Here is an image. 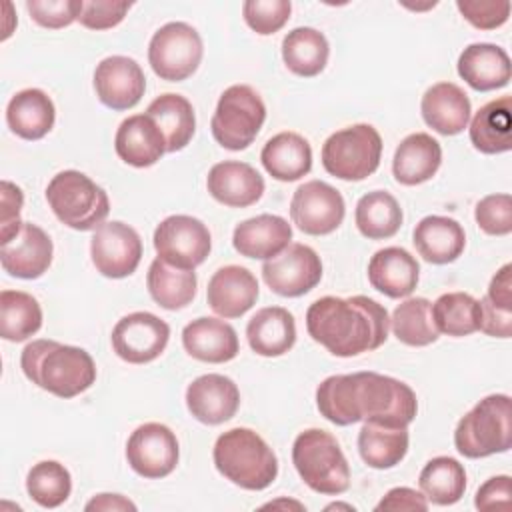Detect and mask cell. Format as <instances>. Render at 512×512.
<instances>
[{
	"instance_id": "cell-1",
	"label": "cell",
	"mask_w": 512,
	"mask_h": 512,
	"mask_svg": "<svg viewBox=\"0 0 512 512\" xmlns=\"http://www.w3.org/2000/svg\"><path fill=\"white\" fill-rule=\"evenodd\" d=\"M316 406L336 426H350L362 420L408 426L418 412L414 390L378 372L328 376L316 388Z\"/></svg>"
},
{
	"instance_id": "cell-2",
	"label": "cell",
	"mask_w": 512,
	"mask_h": 512,
	"mask_svg": "<svg viewBox=\"0 0 512 512\" xmlns=\"http://www.w3.org/2000/svg\"><path fill=\"white\" fill-rule=\"evenodd\" d=\"M306 330L330 354L350 358L380 348L388 338L390 318L382 304L362 294L322 296L306 310Z\"/></svg>"
},
{
	"instance_id": "cell-3",
	"label": "cell",
	"mask_w": 512,
	"mask_h": 512,
	"mask_svg": "<svg viewBox=\"0 0 512 512\" xmlns=\"http://www.w3.org/2000/svg\"><path fill=\"white\" fill-rule=\"evenodd\" d=\"M24 376L58 398H74L96 380L92 356L78 346L56 340H32L20 354Z\"/></svg>"
},
{
	"instance_id": "cell-4",
	"label": "cell",
	"mask_w": 512,
	"mask_h": 512,
	"mask_svg": "<svg viewBox=\"0 0 512 512\" xmlns=\"http://www.w3.org/2000/svg\"><path fill=\"white\" fill-rule=\"evenodd\" d=\"M212 458L216 470L244 490H264L278 476L274 450L250 428H232L220 434Z\"/></svg>"
},
{
	"instance_id": "cell-5",
	"label": "cell",
	"mask_w": 512,
	"mask_h": 512,
	"mask_svg": "<svg viewBox=\"0 0 512 512\" xmlns=\"http://www.w3.org/2000/svg\"><path fill=\"white\" fill-rule=\"evenodd\" d=\"M292 464L304 484L318 492L336 496L350 486V466L336 438L320 428L300 432L292 444Z\"/></svg>"
},
{
	"instance_id": "cell-6",
	"label": "cell",
	"mask_w": 512,
	"mask_h": 512,
	"mask_svg": "<svg viewBox=\"0 0 512 512\" xmlns=\"http://www.w3.org/2000/svg\"><path fill=\"white\" fill-rule=\"evenodd\" d=\"M454 446L466 458H486L512 446V414L508 394H490L466 412L456 430Z\"/></svg>"
},
{
	"instance_id": "cell-7",
	"label": "cell",
	"mask_w": 512,
	"mask_h": 512,
	"mask_svg": "<svg viewBox=\"0 0 512 512\" xmlns=\"http://www.w3.org/2000/svg\"><path fill=\"white\" fill-rule=\"evenodd\" d=\"M46 200L64 226L80 232L96 230L110 212L104 188L78 170L58 172L46 186Z\"/></svg>"
},
{
	"instance_id": "cell-8",
	"label": "cell",
	"mask_w": 512,
	"mask_h": 512,
	"mask_svg": "<svg viewBox=\"0 0 512 512\" xmlns=\"http://www.w3.org/2000/svg\"><path fill=\"white\" fill-rule=\"evenodd\" d=\"M266 120V106L260 94L246 84L226 88L210 120L214 140L226 150H244L258 136Z\"/></svg>"
},
{
	"instance_id": "cell-9",
	"label": "cell",
	"mask_w": 512,
	"mask_h": 512,
	"mask_svg": "<svg viewBox=\"0 0 512 512\" xmlns=\"http://www.w3.org/2000/svg\"><path fill=\"white\" fill-rule=\"evenodd\" d=\"M382 138L370 124H354L330 134L322 146V166L340 180H364L380 166Z\"/></svg>"
},
{
	"instance_id": "cell-10",
	"label": "cell",
	"mask_w": 512,
	"mask_h": 512,
	"mask_svg": "<svg viewBox=\"0 0 512 512\" xmlns=\"http://www.w3.org/2000/svg\"><path fill=\"white\" fill-rule=\"evenodd\" d=\"M202 54V38L186 22L160 26L148 44V62L154 74L168 82H180L192 76L202 62Z\"/></svg>"
},
{
	"instance_id": "cell-11",
	"label": "cell",
	"mask_w": 512,
	"mask_h": 512,
	"mask_svg": "<svg viewBox=\"0 0 512 512\" xmlns=\"http://www.w3.org/2000/svg\"><path fill=\"white\" fill-rule=\"evenodd\" d=\"M152 240L158 258L182 270H194L200 266L212 248V238L206 224L186 214L164 218L156 226Z\"/></svg>"
},
{
	"instance_id": "cell-12",
	"label": "cell",
	"mask_w": 512,
	"mask_h": 512,
	"mask_svg": "<svg viewBox=\"0 0 512 512\" xmlns=\"http://www.w3.org/2000/svg\"><path fill=\"white\" fill-rule=\"evenodd\" d=\"M346 214L342 194L322 180L300 184L290 200V218L298 230L310 236L334 232Z\"/></svg>"
},
{
	"instance_id": "cell-13",
	"label": "cell",
	"mask_w": 512,
	"mask_h": 512,
	"mask_svg": "<svg viewBox=\"0 0 512 512\" xmlns=\"http://www.w3.org/2000/svg\"><path fill=\"white\" fill-rule=\"evenodd\" d=\"M170 338V326L152 312H132L112 328V348L128 364H148L156 360Z\"/></svg>"
},
{
	"instance_id": "cell-14",
	"label": "cell",
	"mask_w": 512,
	"mask_h": 512,
	"mask_svg": "<svg viewBox=\"0 0 512 512\" xmlns=\"http://www.w3.org/2000/svg\"><path fill=\"white\" fill-rule=\"evenodd\" d=\"M262 278L280 296L296 298L310 292L322 278L320 256L306 244H288L262 264Z\"/></svg>"
},
{
	"instance_id": "cell-15",
	"label": "cell",
	"mask_w": 512,
	"mask_h": 512,
	"mask_svg": "<svg viewBox=\"0 0 512 512\" xmlns=\"http://www.w3.org/2000/svg\"><path fill=\"white\" fill-rule=\"evenodd\" d=\"M90 256L102 276L126 278L140 264L142 240L132 226L120 220L102 222L90 240Z\"/></svg>"
},
{
	"instance_id": "cell-16",
	"label": "cell",
	"mask_w": 512,
	"mask_h": 512,
	"mask_svg": "<svg viewBox=\"0 0 512 512\" xmlns=\"http://www.w3.org/2000/svg\"><path fill=\"white\" fill-rule=\"evenodd\" d=\"M178 458V438L160 422L138 426L126 442V460L130 468L144 478H164L172 474Z\"/></svg>"
},
{
	"instance_id": "cell-17",
	"label": "cell",
	"mask_w": 512,
	"mask_h": 512,
	"mask_svg": "<svg viewBox=\"0 0 512 512\" xmlns=\"http://www.w3.org/2000/svg\"><path fill=\"white\" fill-rule=\"evenodd\" d=\"M98 100L112 110L134 108L146 90L140 64L128 56H108L94 70Z\"/></svg>"
},
{
	"instance_id": "cell-18",
	"label": "cell",
	"mask_w": 512,
	"mask_h": 512,
	"mask_svg": "<svg viewBox=\"0 0 512 512\" xmlns=\"http://www.w3.org/2000/svg\"><path fill=\"white\" fill-rule=\"evenodd\" d=\"M52 252L54 246L50 236L40 226L24 222L12 240L0 244V262L10 276L34 280L52 264Z\"/></svg>"
},
{
	"instance_id": "cell-19",
	"label": "cell",
	"mask_w": 512,
	"mask_h": 512,
	"mask_svg": "<svg viewBox=\"0 0 512 512\" xmlns=\"http://www.w3.org/2000/svg\"><path fill=\"white\" fill-rule=\"evenodd\" d=\"M186 406L198 422L216 426L236 414L240 406V392L232 378L222 374H204L188 384Z\"/></svg>"
},
{
	"instance_id": "cell-20",
	"label": "cell",
	"mask_w": 512,
	"mask_h": 512,
	"mask_svg": "<svg viewBox=\"0 0 512 512\" xmlns=\"http://www.w3.org/2000/svg\"><path fill=\"white\" fill-rule=\"evenodd\" d=\"M206 298L218 316L240 318L258 300V280L244 266H222L208 280Z\"/></svg>"
},
{
	"instance_id": "cell-21",
	"label": "cell",
	"mask_w": 512,
	"mask_h": 512,
	"mask_svg": "<svg viewBox=\"0 0 512 512\" xmlns=\"http://www.w3.org/2000/svg\"><path fill=\"white\" fill-rule=\"evenodd\" d=\"M206 188L214 200L230 208H246L264 194V178L246 162L226 160L210 168Z\"/></svg>"
},
{
	"instance_id": "cell-22",
	"label": "cell",
	"mask_w": 512,
	"mask_h": 512,
	"mask_svg": "<svg viewBox=\"0 0 512 512\" xmlns=\"http://www.w3.org/2000/svg\"><path fill=\"white\" fill-rule=\"evenodd\" d=\"M114 148L126 164L148 168L164 156L166 140L148 114H134L120 122L114 136Z\"/></svg>"
},
{
	"instance_id": "cell-23",
	"label": "cell",
	"mask_w": 512,
	"mask_h": 512,
	"mask_svg": "<svg viewBox=\"0 0 512 512\" xmlns=\"http://www.w3.org/2000/svg\"><path fill=\"white\" fill-rule=\"evenodd\" d=\"M182 346L192 358L210 364L228 362L236 358L240 350L236 330L228 322L212 316H202L186 324L182 330Z\"/></svg>"
},
{
	"instance_id": "cell-24",
	"label": "cell",
	"mask_w": 512,
	"mask_h": 512,
	"mask_svg": "<svg viewBox=\"0 0 512 512\" xmlns=\"http://www.w3.org/2000/svg\"><path fill=\"white\" fill-rule=\"evenodd\" d=\"M420 278L418 260L400 246L378 250L368 262V280L372 288L388 298H406L414 292Z\"/></svg>"
},
{
	"instance_id": "cell-25",
	"label": "cell",
	"mask_w": 512,
	"mask_h": 512,
	"mask_svg": "<svg viewBox=\"0 0 512 512\" xmlns=\"http://www.w3.org/2000/svg\"><path fill=\"white\" fill-rule=\"evenodd\" d=\"M292 240V226L276 214H260L234 228L232 244L240 256L270 260Z\"/></svg>"
},
{
	"instance_id": "cell-26",
	"label": "cell",
	"mask_w": 512,
	"mask_h": 512,
	"mask_svg": "<svg viewBox=\"0 0 512 512\" xmlns=\"http://www.w3.org/2000/svg\"><path fill=\"white\" fill-rule=\"evenodd\" d=\"M424 122L442 136L460 134L470 120V100L466 92L452 82L430 86L420 102Z\"/></svg>"
},
{
	"instance_id": "cell-27",
	"label": "cell",
	"mask_w": 512,
	"mask_h": 512,
	"mask_svg": "<svg viewBox=\"0 0 512 512\" xmlns=\"http://www.w3.org/2000/svg\"><path fill=\"white\" fill-rule=\"evenodd\" d=\"M460 78L478 92L504 88L510 82V58L504 48L476 42L462 50L458 58Z\"/></svg>"
},
{
	"instance_id": "cell-28",
	"label": "cell",
	"mask_w": 512,
	"mask_h": 512,
	"mask_svg": "<svg viewBox=\"0 0 512 512\" xmlns=\"http://www.w3.org/2000/svg\"><path fill=\"white\" fill-rule=\"evenodd\" d=\"M442 162V148L436 138L426 132L406 136L392 158V174L404 186H416L430 180Z\"/></svg>"
},
{
	"instance_id": "cell-29",
	"label": "cell",
	"mask_w": 512,
	"mask_h": 512,
	"mask_svg": "<svg viewBox=\"0 0 512 512\" xmlns=\"http://www.w3.org/2000/svg\"><path fill=\"white\" fill-rule=\"evenodd\" d=\"M412 242L416 252L430 264H450L454 262L466 246L464 228L458 220L448 216H426L422 218L414 232Z\"/></svg>"
},
{
	"instance_id": "cell-30",
	"label": "cell",
	"mask_w": 512,
	"mask_h": 512,
	"mask_svg": "<svg viewBox=\"0 0 512 512\" xmlns=\"http://www.w3.org/2000/svg\"><path fill=\"white\" fill-rule=\"evenodd\" d=\"M250 348L266 358L286 354L296 342L294 316L282 306L260 308L246 326Z\"/></svg>"
},
{
	"instance_id": "cell-31",
	"label": "cell",
	"mask_w": 512,
	"mask_h": 512,
	"mask_svg": "<svg viewBox=\"0 0 512 512\" xmlns=\"http://www.w3.org/2000/svg\"><path fill=\"white\" fill-rule=\"evenodd\" d=\"M56 110L52 98L40 88L16 92L6 106L8 128L24 140H40L54 126Z\"/></svg>"
},
{
	"instance_id": "cell-32",
	"label": "cell",
	"mask_w": 512,
	"mask_h": 512,
	"mask_svg": "<svg viewBox=\"0 0 512 512\" xmlns=\"http://www.w3.org/2000/svg\"><path fill=\"white\" fill-rule=\"evenodd\" d=\"M260 160L272 178L294 182L310 172L312 148L304 136L296 132H280L266 140Z\"/></svg>"
},
{
	"instance_id": "cell-33",
	"label": "cell",
	"mask_w": 512,
	"mask_h": 512,
	"mask_svg": "<svg viewBox=\"0 0 512 512\" xmlns=\"http://www.w3.org/2000/svg\"><path fill=\"white\" fill-rule=\"evenodd\" d=\"M470 142L482 154H502L512 148V98L500 96L484 104L470 122Z\"/></svg>"
},
{
	"instance_id": "cell-34",
	"label": "cell",
	"mask_w": 512,
	"mask_h": 512,
	"mask_svg": "<svg viewBox=\"0 0 512 512\" xmlns=\"http://www.w3.org/2000/svg\"><path fill=\"white\" fill-rule=\"evenodd\" d=\"M406 426H392L366 420L358 432V452L362 460L376 470L394 468L408 452Z\"/></svg>"
},
{
	"instance_id": "cell-35",
	"label": "cell",
	"mask_w": 512,
	"mask_h": 512,
	"mask_svg": "<svg viewBox=\"0 0 512 512\" xmlns=\"http://www.w3.org/2000/svg\"><path fill=\"white\" fill-rule=\"evenodd\" d=\"M146 114L160 128L166 140V152H178L192 140L196 130V116L190 100L182 94L168 92L154 98L148 104Z\"/></svg>"
},
{
	"instance_id": "cell-36",
	"label": "cell",
	"mask_w": 512,
	"mask_h": 512,
	"mask_svg": "<svg viewBox=\"0 0 512 512\" xmlns=\"http://www.w3.org/2000/svg\"><path fill=\"white\" fill-rule=\"evenodd\" d=\"M328 54L330 46L326 36L310 26H298L282 40L284 64L296 76H318L328 62Z\"/></svg>"
},
{
	"instance_id": "cell-37",
	"label": "cell",
	"mask_w": 512,
	"mask_h": 512,
	"mask_svg": "<svg viewBox=\"0 0 512 512\" xmlns=\"http://www.w3.org/2000/svg\"><path fill=\"white\" fill-rule=\"evenodd\" d=\"M196 284L194 270L170 266L160 258L152 260L146 274V286L152 300L166 310L188 306L196 296Z\"/></svg>"
},
{
	"instance_id": "cell-38",
	"label": "cell",
	"mask_w": 512,
	"mask_h": 512,
	"mask_svg": "<svg viewBox=\"0 0 512 512\" xmlns=\"http://www.w3.org/2000/svg\"><path fill=\"white\" fill-rule=\"evenodd\" d=\"M402 208L398 200L386 190H374L364 194L354 212L356 228L370 240L392 238L402 226Z\"/></svg>"
},
{
	"instance_id": "cell-39",
	"label": "cell",
	"mask_w": 512,
	"mask_h": 512,
	"mask_svg": "<svg viewBox=\"0 0 512 512\" xmlns=\"http://www.w3.org/2000/svg\"><path fill=\"white\" fill-rule=\"evenodd\" d=\"M418 484L428 502L450 506L464 496L466 472L456 458L436 456L422 468Z\"/></svg>"
},
{
	"instance_id": "cell-40",
	"label": "cell",
	"mask_w": 512,
	"mask_h": 512,
	"mask_svg": "<svg viewBox=\"0 0 512 512\" xmlns=\"http://www.w3.org/2000/svg\"><path fill=\"white\" fill-rule=\"evenodd\" d=\"M42 326V308L38 300L20 290L0 292V336L10 342H22L34 336Z\"/></svg>"
},
{
	"instance_id": "cell-41",
	"label": "cell",
	"mask_w": 512,
	"mask_h": 512,
	"mask_svg": "<svg viewBox=\"0 0 512 512\" xmlns=\"http://www.w3.org/2000/svg\"><path fill=\"white\" fill-rule=\"evenodd\" d=\"M394 336L406 346H428L438 340V330L432 320V302L426 298H406L390 318Z\"/></svg>"
},
{
	"instance_id": "cell-42",
	"label": "cell",
	"mask_w": 512,
	"mask_h": 512,
	"mask_svg": "<svg viewBox=\"0 0 512 512\" xmlns=\"http://www.w3.org/2000/svg\"><path fill=\"white\" fill-rule=\"evenodd\" d=\"M436 330L454 338L480 330V300L466 292H448L432 304Z\"/></svg>"
},
{
	"instance_id": "cell-43",
	"label": "cell",
	"mask_w": 512,
	"mask_h": 512,
	"mask_svg": "<svg viewBox=\"0 0 512 512\" xmlns=\"http://www.w3.org/2000/svg\"><path fill=\"white\" fill-rule=\"evenodd\" d=\"M28 496L42 508H58L72 492V478L64 464L42 460L34 464L26 476Z\"/></svg>"
},
{
	"instance_id": "cell-44",
	"label": "cell",
	"mask_w": 512,
	"mask_h": 512,
	"mask_svg": "<svg viewBox=\"0 0 512 512\" xmlns=\"http://www.w3.org/2000/svg\"><path fill=\"white\" fill-rule=\"evenodd\" d=\"M292 4L288 0H248L242 4L246 24L262 36L278 32L290 18Z\"/></svg>"
},
{
	"instance_id": "cell-45",
	"label": "cell",
	"mask_w": 512,
	"mask_h": 512,
	"mask_svg": "<svg viewBox=\"0 0 512 512\" xmlns=\"http://www.w3.org/2000/svg\"><path fill=\"white\" fill-rule=\"evenodd\" d=\"M476 224L490 236L512 232V198L510 194H488L474 208Z\"/></svg>"
},
{
	"instance_id": "cell-46",
	"label": "cell",
	"mask_w": 512,
	"mask_h": 512,
	"mask_svg": "<svg viewBox=\"0 0 512 512\" xmlns=\"http://www.w3.org/2000/svg\"><path fill=\"white\" fill-rule=\"evenodd\" d=\"M26 10L36 24L56 30L78 20L82 12V0H28Z\"/></svg>"
},
{
	"instance_id": "cell-47",
	"label": "cell",
	"mask_w": 512,
	"mask_h": 512,
	"mask_svg": "<svg viewBox=\"0 0 512 512\" xmlns=\"http://www.w3.org/2000/svg\"><path fill=\"white\" fill-rule=\"evenodd\" d=\"M456 8L478 30H494L510 16V2L496 0H458Z\"/></svg>"
},
{
	"instance_id": "cell-48",
	"label": "cell",
	"mask_w": 512,
	"mask_h": 512,
	"mask_svg": "<svg viewBox=\"0 0 512 512\" xmlns=\"http://www.w3.org/2000/svg\"><path fill=\"white\" fill-rule=\"evenodd\" d=\"M130 2H110V0H82V12L78 22L88 30H108L118 26L126 12L130 10Z\"/></svg>"
},
{
	"instance_id": "cell-49",
	"label": "cell",
	"mask_w": 512,
	"mask_h": 512,
	"mask_svg": "<svg viewBox=\"0 0 512 512\" xmlns=\"http://www.w3.org/2000/svg\"><path fill=\"white\" fill-rule=\"evenodd\" d=\"M0 198H2V216H0V244H6L8 240H12L20 228H22V220H20V210H22V202H24V194L22 190L8 182L2 180L0 184Z\"/></svg>"
},
{
	"instance_id": "cell-50",
	"label": "cell",
	"mask_w": 512,
	"mask_h": 512,
	"mask_svg": "<svg viewBox=\"0 0 512 512\" xmlns=\"http://www.w3.org/2000/svg\"><path fill=\"white\" fill-rule=\"evenodd\" d=\"M474 506L478 510H492V508H510V476L500 474L488 478L476 492Z\"/></svg>"
},
{
	"instance_id": "cell-51",
	"label": "cell",
	"mask_w": 512,
	"mask_h": 512,
	"mask_svg": "<svg viewBox=\"0 0 512 512\" xmlns=\"http://www.w3.org/2000/svg\"><path fill=\"white\" fill-rule=\"evenodd\" d=\"M480 330L494 338L512 336V312L494 306L486 296L480 300Z\"/></svg>"
},
{
	"instance_id": "cell-52",
	"label": "cell",
	"mask_w": 512,
	"mask_h": 512,
	"mask_svg": "<svg viewBox=\"0 0 512 512\" xmlns=\"http://www.w3.org/2000/svg\"><path fill=\"white\" fill-rule=\"evenodd\" d=\"M376 510H428V500L422 492L408 486H398L386 492V496L376 504Z\"/></svg>"
},
{
	"instance_id": "cell-53",
	"label": "cell",
	"mask_w": 512,
	"mask_h": 512,
	"mask_svg": "<svg viewBox=\"0 0 512 512\" xmlns=\"http://www.w3.org/2000/svg\"><path fill=\"white\" fill-rule=\"evenodd\" d=\"M510 274H512V266L504 264L492 276L490 286H488V294H486V298L494 306H498L502 310H508V312H512V278H510Z\"/></svg>"
},
{
	"instance_id": "cell-54",
	"label": "cell",
	"mask_w": 512,
	"mask_h": 512,
	"mask_svg": "<svg viewBox=\"0 0 512 512\" xmlns=\"http://www.w3.org/2000/svg\"><path fill=\"white\" fill-rule=\"evenodd\" d=\"M86 510H104V512H120V510H136V504L124 498L122 494H98L86 506Z\"/></svg>"
},
{
	"instance_id": "cell-55",
	"label": "cell",
	"mask_w": 512,
	"mask_h": 512,
	"mask_svg": "<svg viewBox=\"0 0 512 512\" xmlns=\"http://www.w3.org/2000/svg\"><path fill=\"white\" fill-rule=\"evenodd\" d=\"M262 508H296V510H306L304 504H300L296 500H274V502L264 504Z\"/></svg>"
},
{
	"instance_id": "cell-56",
	"label": "cell",
	"mask_w": 512,
	"mask_h": 512,
	"mask_svg": "<svg viewBox=\"0 0 512 512\" xmlns=\"http://www.w3.org/2000/svg\"><path fill=\"white\" fill-rule=\"evenodd\" d=\"M332 508H346V510H354V506H350V504H330V506H326V510H332Z\"/></svg>"
}]
</instances>
